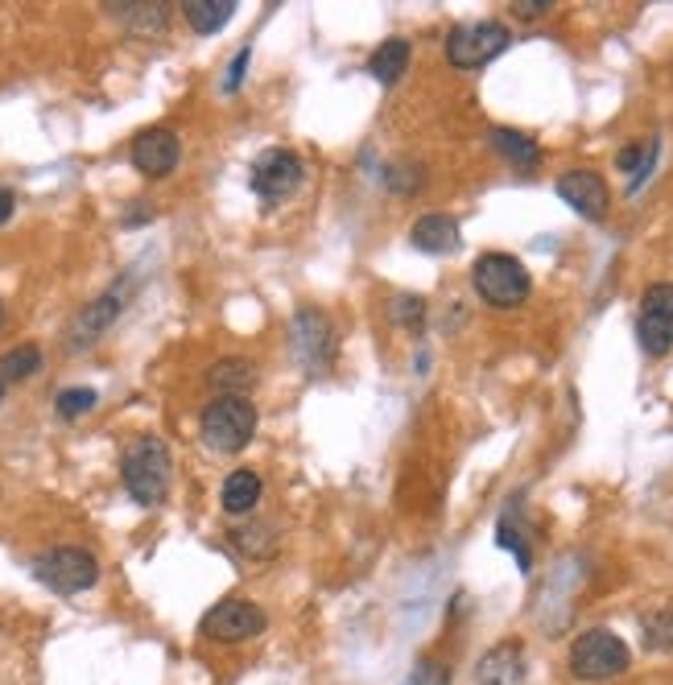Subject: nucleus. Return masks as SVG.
I'll return each instance as SVG.
<instances>
[{"instance_id": "f257e3e1", "label": "nucleus", "mask_w": 673, "mask_h": 685, "mask_svg": "<svg viewBox=\"0 0 673 685\" xmlns=\"http://www.w3.org/2000/svg\"><path fill=\"white\" fill-rule=\"evenodd\" d=\"M170 451H165V442L153 434L137 437L124 446L120 454V475H124V487H129V496L141 504V508H153L165 500L170 492Z\"/></svg>"}, {"instance_id": "f03ea898", "label": "nucleus", "mask_w": 673, "mask_h": 685, "mask_svg": "<svg viewBox=\"0 0 673 685\" xmlns=\"http://www.w3.org/2000/svg\"><path fill=\"white\" fill-rule=\"evenodd\" d=\"M471 285L480 293L488 306L496 310H513L521 306L533 290V281H529V269L516 256L509 252H483L480 261L471 264Z\"/></svg>"}, {"instance_id": "7ed1b4c3", "label": "nucleus", "mask_w": 673, "mask_h": 685, "mask_svg": "<svg viewBox=\"0 0 673 685\" xmlns=\"http://www.w3.org/2000/svg\"><path fill=\"white\" fill-rule=\"evenodd\" d=\"M566 661H571V673L579 682H612L620 673H629L632 653L615 632L591 627V632H583V636L571 644V656H566Z\"/></svg>"}, {"instance_id": "20e7f679", "label": "nucleus", "mask_w": 673, "mask_h": 685, "mask_svg": "<svg viewBox=\"0 0 673 685\" xmlns=\"http://www.w3.org/2000/svg\"><path fill=\"white\" fill-rule=\"evenodd\" d=\"M203 442L211 451L220 454H235L244 451L257 434V405L244 401V396H215L211 405L203 409Z\"/></svg>"}, {"instance_id": "39448f33", "label": "nucleus", "mask_w": 673, "mask_h": 685, "mask_svg": "<svg viewBox=\"0 0 673 685\" xmlns=\"http://www.w3.org/2000/svg\"><path fill=\"white\" fill-rule=\"evenodd\" d=\"M513 42V33L509 26H500V21H471V26H454L446 33V59L451 67L459 71H480L488 67L492 59H500L504 50Z\"/></svg>"}, {"instance_id": "423d86ee", "label": "nucleus", "mask_w": 673, "mask_h": 685, "mask_svg": "<svg viewBox=\"0 0 673 685\" xmlns=\"http://www.w3.org/2000/svg\"><path fill=\"white\" fill-rule=\"evenodd\" d=\"M33 574H38V583H46L54 595H79V591L96 586L100 562H96L88 550H79V545H59V550H50V554H42L33 562Z\"/></svg>"}, {"instance_id": "0eeeda50", "label": "nucleus", "mask_w": 673, "mask_h": 685, "mask_svg": "<svg viewBox=\"0 0 673 685\" xmlns=\"http://www.w3.org/2000/svg\"><path fill=\"white\" fill-rule=\"evenodd\" d=\"M293 355L302 360V367H307L310 376H319V372H327V367L335 364V326H331V319L322 314V310H298L293 314Z\"/></svg>"}, {"instance_id": "6e6552de", "label": "nucleus", "mask_w": 673, "mask_h": 685, "mask_svg": "<svg viewBox=\"0 0 673 685\" xmlns=\"http://www.w3.org/2000/svg\"><path fill=\"white\" fill-rule=\"evenodd\" d=\"M264 627H269V619H264V612L257 603H249V598H220V603L203 615L199 632H203L207 641L244 644V641H252V636H261Z\"/></svg>"}, {"instance_id": "1a4fd4ad", "label": "nucleus", "mask_w": 673, "mask_h": 685, "mask_svg": "<svg viewBox=\"0 0 673 685\" xmlns=\"http://www.w3.org/2000/svg\"><path fill=\"white\" fill-rule=\"evenodd\" d=\"M249 187L257 199H264V203L290 199L293 190L302 187V158L290 153V149H264L261 158L252 161Z\"/></svg>"}, {"instance_id": "9d476101", "label": "nucleus", "mask_w": 673, "mask_h": 685, "mask_svg": "<svg viewBox=\"0 0 673 685\" xmlns=\"http://www.w3.org/2000/svg\"><path fill=\"white\" fill-rule=\"evenodd\" d=\"M636 335L649 355H665L673 347V281H657L644 290Z\"/></svg>"}, {"instance_id": "9b49d317", "label": "nucleus", "mask_w": 673, "mask_h": 685, "mask_svg": "<svg viewBox=\"0 0 673 685\" xmlns=\"http://www.w3.org/2000/svg\"><path fill=\"white\" fill-rule=\"evenodd\" d=\"M132 165L141 170L145 178H165L178 170V158H182V141H178L174 129H165V124H158V129H145L132 137Z\"/></svg>"}, {"instance_id": "f8f14e48", "label": "nucleus", "mask_w": 673, "mask_h": 685, "mask_svg": "<svg viewBox=\"0 0 673 685\" xmlns=\"http://www.w3.org/2000/svg\"><path fill=\"white\" fill-rule=\"evenodd\" d=\"M558 199L571 203V211H579L583 219H603L607 203H612L607 182L600 174H591V170H571V174L558 178Z\"/></svg>"}, {"instance_id": "ddd939ff", "label": "nucleus", "mask_w": 673, "mask_h": 685, "mask_svg": "<svg viewBox=\"0 0 673 685\" xmlns=\"http://www.w3.org/2000/svg\"><path fill=\"white\" fill-rule=\"evenodd\" d=\"M124 298H129V290H124L120 281H117V285H112L108 293H100V298H96V302H91V306L83 310L79 319H74V326H71V347H91V343H96V339H100L103 331H108V326L117 322V314L124 310Z\"/></svg>"}, {"instance_id": "4468645a", "label": "nucleus", "mask_w": 673, "mask_h": 685, "mask_svg": "<svg viewBox=\"0 0 673 685\" xmlns=\"http://www.w3.org/2000/svg\"><path fill=\"white\" fill-rule=\"evenodd\" d=\"M521 682H525V653L513 641L488 648L480 656V665H475V685H521Z\"/></svg>"}, {"instance_id": "2eb2a0df", "label": "nucleus", "mask_w": 673, "mask_h": 685, "mask_svg": "<svg viewBox=\"0 0 673 685\" xmlns=\"http://www.w3.org/2000/svg\"><path fill=\"white\" fill-rule=\"evenodd\" d=\"M410 240L418 252H430V256H442V252L459 249V223L451 215H422L410 228Z\"/></svg>"}, {"instance_id": "dca6fc26", "label": "nucleus", "mask_w": 673, "mask_h": 685, "mask_svg": "<svg viewBox=\"0 0 673 685\" xmlns=\"http://www.w3.org/2000/svg\"><path fill=\"white\" fill-rule=\"evenodd\" d=\"M410 59H413L410 42H405V38H389L384 46H376V50H372V59H368V71H372V79H376V83L393 88L396 79L410 71Z\"/></svg>"}, {"instance_id": "f3484780", "label": "nucleus", "mask_w": 673, "mask_h": 685, "mask_svg": "<svg viewBox=\"0 0 673 685\" xmlns=\"http://www.w3.org/2000/svg\"><path fill=\"white\" fill-rule=\"evenodd\" d=\"M492 145L504 161H513L516 170H538L542 165V145L516 129H492Z\"/></svg>"}, {"instance_id": "a211bd4d", "label": "nucleus", "mask_w": 673, "mask_h": 685, "mask_svg": "<svg viewBox=\"0 0 673 685\" xmlns=\"http://www.w3.org/2000/svg\"><path fill=\"white\" fill-rule=\"evenodd\" d=\"M257 500H261V475H257V471H232V475L223 480V492H220L223 512L244 516V512L257 508Z\"/></svg>"}, {"instance_id": "6ab92c4d", "label": "nucleus", "mask_w": 673, "mask_h": 685, "mask_svg": "<svg viewBox=\"0 0 673 685\" xmlns=\"http://www.w3.org/2000/svg\"><path fill=\"white\" fill-rule=\"evenodd\" d=\"M182 13L194 33H215L235 17V0H191V4H182Z\"/></svg>"}, {"instance_id": "aec40b11", "label": "nucleus", "mask_w": 673, "mask_h": 685, "mask_svg": "<svg viewBox=\"0 0 673 685\" xmlns=\"http://www.w3.org/2000/svg\"><path fill=\"white\" fill-rule=\"evenodd\" d=\"M211 389H220L223 396H244L257 384V367L249 360H220L211 367Z\"/></svg>"}, {"instance_id": "412c9836", "label": "nucleus", "mask_w": 673, "mask_h": 685, "mask_svg": "<svg viewBox=\"0 0 673 685\" xmlns=\"http://www.w3.org/2000/svg\"><path fill=\"white\" fill-rule=\"evenodd\" d=\"M117 17L124 21L129 33H161L165 21H170V9L165 4H141V0H129V4H117Z\"/></svg>"}, {"instance_id": "4be33fe9", "label": "nucleus", "mask_w": 673, "mask_h": 685, "mask_svg": "<svg viewBox=\"0 0 673 685\" xmlns=\"http://www.w3.org/2000/svg\"><path fill=\"white\" fill-rule=\"evenodd\" d=\"M657 149H661V141L653 137V141H644V145H629V149L615 153V165H620L624 174H632L629 190H641L644 178L653 174V165H657Z\"/></svg>"}, {"instance_id": "5701e85b", "label": "nucleus", "mask_w": 673, "mask_h": 685, "mask_svg": "<svg viewBox=\"0 0 673 685\" xmlns=\"http://www.w3.org/2000/svg\"><path fill=\"white\" fill-rule=\"evenodd\" d=\"M38 367H42V351L33 347V343H21V347H13V351H4V355H0V380H4V384L30 380Z\"/></svg>"}, {"instance_id": "b1692460", "label": "nucleus", "mask_w": 673, "mask_h": 685, "mask_svg": "<svg viewBox=\"0 0 673 685\" xmlns=\"http://www.w3.org/2000/svg\"><path fill=\"white\" fill-rule=\"evenodd\" d=\"M641 632H644V648H649V653H673V603L644 615Z\"/></svg>"}, {"instance_id": "393cba45", "label": "nucleus", "mask_w": 673, "mask_h": 685, "mask_svg": "<svg viewBox=\"0 0 673 685\" xmlns=\"http://www.w3.org/2000/svg\"><path fill=\"white\" fill-rule=\"evenodd\" d=\"M232 541L244 550V554H252V557H269L273 550H278V533L269 525H249V528H235L232 533Z\"/></svg>"}, {"instance_id": "a878e982", "label": "nucleus", "mask_w": 673, "mask_h": 685, "mask_svg": "<svg viewBox=\"0 0 673 685\" xmlns=\"http://www.w3.org/2000/svg\"><path fill=\"white\" fill-rule=\"evenodd\" d=\"M96 389H62L59 401H54V409H59L67 422H74V417H83V413H91L96 409Z\"/></svg>"}, {"instance_id": "bb28decb", "label": "nucleus", "mask_w": 673, "mask_h": 685, "mask_svg": "<svg viewBox=\"0 0 673 685\" xmlns=\"http://www.w3.org/2000/svg\"><path fill=\"white\" fill-rule=\"evenodd\" d=\"M393 319L401 322V326H410V331H418L425 319V302L422 298H396L393 302Z\"/></svg>"}, {"instance_id": "cd10ccee", "label": "nucleus", "mask_w": 673, "mask_h": 685, "mask_svg": "<svg viewBox=\"0 0 673 685\" xmlns=\"http://www.w3.org/2000/svg\"><path fill=\"white\" fill-rule=\"evenodd\" d=\"M405 685H446V665H439V661H418V669L410 673V682Z\"/></svg>"}, {"instance_id": "c85d7f7f", "label": "nucleus", "mask_w": 673, "mask_h": 685, "mask_svg": "<svg viewBox=\"0 0 673 685\" xmlns=\"http://www.w3.org/2000/svg\"><path fill=\"white\" fill-rule=\"evenodd\" d=\"M249 59H252V46H244V50H240V54L232 59V67H228L223 91H235V88H240V79H244V71H249Z\"/></svg>"}, {"instance_id": "c756f323", "label": "nucleus", "mask_w": 673, "mask_h": 685, "mask_svg": "<svg viewBox=\"0 0 673 685\" xmlns=\"http://www.w3.org/2000/svg\"><path fill=\"white\" fill-rule=\"evenodd\" d=\"M516 17H542L550 13V0H516Z\"/></svg>"}, {"instance_id": "7c9ffc66", "label": "nucleus", "mask_w": 673, "mask_h": 685, "mask_svg": "<svg viewBox=\"0 0 673 685\" xmlns=\"http://www.w3.org/2000/svg\"><path fill=\"white\" fill-rule=\"evenodd\" d=\"M13 211H17V194L9 187H0V228L13 219Z\"/></svg>"}, {"instance_id": "2f4dec72", "label": "nucleus", "mask_w": 673, "mask_h": 685, "mask_svg": "<svg viewBox=\"0 0 673 685\" xmlns=\"http://www.w3.org/2000/svg\"><path fill=\"white\" fill-rule=\"evenodd\" d=\"M4 389H9V384H4V380H0V401H4Z\"/></svg>"}, {"instance_id": "473e14b6", "label": "nucleus", "mask_w": 673, "mask_h": 685, "mask_svg": "<svg viewBox=\"0 0 673 685\" xmlns=\"http://www.w3.org/2000/svg\"><path fill=\"white\" fill-rule=\"evenodd\" d=\"M0 322H4V306H0Z\"/></svg>"}]
</instances>
